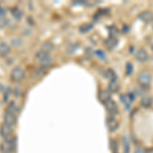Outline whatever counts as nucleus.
Segmentation results:
<instances>
[{"label": "nucleus", "instance_id": "393cba45", "mask_svg": "<svg viewBox=\"0 0 153 153\" xmlns=\"http://www.w3.org/2000/svg\"><path fill=\"white\" fill-rule=\"evenodd\" d=\"M108 30H109V34H110V36H111V37H115L118 34V30H117V27H114V26L109 27Z\"/></svg>", "mask_w": 153, "mask_h": 153}, {"label": "nucleus", "instance_id": "a878e982", "mask_svg": "<svg viewBox=\"0 0 153 153\" xmlns=\"http://www.w3.org/2000/svg\"><path fill=\"white\" fill-rule=\"evenodd\" d=\"M95 54L98 56V58L101 59V60H105V59H106V54L103 52L102 50H97L95 52Z\"/></svg>", "mask_w": 153, "mask_h": 153}, {"label": "nucleus", "instance_id": "cd10ccee", "mask_svg": "<svg viewBox=\"0 0 153 153\" xmlns=\"http://www.w3.org/2000/svg\"><path fill=\"white\" fill-rule=\"evenodd\" d=\"M9 96H10V89H7V90L5 91V94H4L3 100L4 101H7V99L9 98Z\"/></svg>", "mask_w": 153, "mask_h": 153}, {"label": "nucleus", "instance_id": "6e6552de", "mask_svg": "<svg viewBox=\"0 0 153 153\" xmlns=\"http://www.w3.org/2000/svg\"><path fill=\"white\" fill-rule=\"evenodd\" d=\"M139 19L145 24H151L153 22V12L150 10H144L139 14Z\"/></svg>", "mask_w": 153, "mask_h": 153}, {"label": "nucleus", "instance_id": "dca6fc26", "mask_svg": "<svg viewBox=\"0 0 153 153\" xmlns=\"http://www.w3.org/2000/svg\"><path fill=\"white\" fill-rule=\"evenodd\" d=\"M11 14H12V16H13V18L16 19V21H21V19H23V16H24L23 11H22L19 8H18V7H16V8L12 9V10H11Z\"/></svg>", "mask_w": 153, "mask_h": 153}, {"label": "nucleus", "instance_id": "7ed1b4c3", "mask_svg": "<svg viewBox=\"0 0 153 153\" xmlns=\"http://www.w3.org/2000/svg\"><path fill=\"white\" fill-rule=\"evenodd\" d=\"M138 82L143 88H148L151 84V76L146 71H142L138 76Z\"/></svg>", "mask_w": 153, "mask_h": 153}, {"label": "nucleus", "instance_id": "ddd939ff", "mask_svg": "<svg viewBox=\"0 0 153 153\" xmlns=\"http://www.w3.org/2000/svg\"><path fill=\"white\" fill-rule=\"evenodd\" d=\"M99 99L101 102L104 104L106 101H108L109 99H111V95H110V92L108 90H103L99 93Z\"/></svg>", "mask_w": 153, "mask_h": 153}, {"label": "nucleus", "instance_id": "20e7f679", "mask_svg": "<svg viewBox=\"0 0 153 153\" xmlns=\"http://www.w3.org/2000/svg\"><path fill=\"white\" fill-rule=\"evenodd\" d=\"M10 76H11V80L13 81V82H16V83L21 82V81L25 78V71L22 68L18 66V68H14L13 70H12Z\"/></svg>", "mask_w": 153, "mask_h": 153}, {"label": "nucleus", "instance_id": "c756f323", "mask_svg": "<svg viewBox=\"0 0 153 153\" xmlns=\"http://www.w3.org/2000/svg\"><path fill=\"white\" fill-rule=\"evenodd\" d=\"M21 89H19V88H16V90H14V95H16V96H19V95H21Z\"/></svg>", "mask_w": 153, "mask_h": 153}, {"label": "nucleus", "instance_id": "c85d7f7f", "mask_svg": "<svg viewBox=\"0 0 153 153\" xmlns=\"http://www.w3.org/2000/svg\"><path fill=\"white\" fill-rule=\"evenodd\" d=\"M12 44H13L14 46H19L22 44V42L19 39H13V40H12Z\"/></svg>", "mask_w": 153, "mask_h": 153}, {"label": "nucleus", "instance_id": "a211bd4d", "mask_svg": "<svg viewBox=\"0 0 153 153\" xmlns=\"http://www.w3.org/2000/svg\"><path fill=\"white\" fill-rule=\"evenodd\" d=\"M10 53V48L6 43H1L0 44V54L2 56H6Z\"/></svg>", "mask_w": 153, "mask_h": 153}, {"label": "nucleus", "instance_id": "412c9836", "mask_svg": "<svg viewBox=\"0 0 153 153\" xmlns=\"http://www.w3.org/2000/svg\"><path fill=\"white\" fill-rule=\"evenodd\" d=\"M93 29V25L91 24H84L82 26L80 27V32L82 34H85V33H88L89 31H91V30Z\"/></svg>", "mask_w": 153, "mask_h": 153}, {"label": "nucleus", "instance_id": "f3484780", "mask_svg": "<svg viewBox=\"0 0 153 153\" xmlns=\"http://www.w3.org/2000/svg\"><path fill=\"white\" fill-rule=\"evenodd\" d=\"M118 90H120V85L117 81H111L109 83V86H108V91L110 93H117Z\"/></svg>", "mask_w": 153, "mask_h": 153}, {"label": "nucleus", "instance_id": "39448f33", "mask_svg": "<svg viewBox=\"0 0 153 153\" xmlns=\"http://www.w3.org/2000/svg\"><path fill=\"white\" fill-rule=\"evenodd\" d=\"M135 100V95L134 93H128V94H124L120 96V101L123 102V104L125 105L126 109L129 110L131 107V104L134 102Z\"/></svg>", "mask_w": 153, "mask_h": 153}, {"label": "nucleus", "instance_id": "6ab92c4d", "mask_svg": "<svg viewBox=\"0 0 153 153\" xmlns=\"http://www.w3.org/2000/svg\"><path fill=\"white\" fill-rule=\"evenodd\" d=\"M54 49V45L52 44V42H50V41H47V42H45V43L42 45V48H41V50H43V51H46V52H50V51H52Z\"/></svg>", "mask_w": 153, "mask_h": 153}, {"label": "nucleus", "instance_id": "9b49d317", "mask_svg": "<svg viewBox=\"0 0 153 153\" xmlns=\"http://www.w3.org/2000/svg\"><path fill=\"white\" fill-rule=\"evenodd\" d=\"M104 45L106 46V48L109 49V50H112L117 46V39L115 37H111L109 36V38L105 41Z\"/></svg>", "mask_w": 153, "mask_h": 153}, {"label": "nucleus", "instance_id": "4468645a", "mask_svg": "<svg viewBox=\"0 0 153 153\" xmlns=\"http://www.w3.org/2000/svg\"><path fill=\"white\" fill-rule=\"evenodd\" d=\"M19 111V106L18 104H16L14 101H12V102H10L8 104V106H7V109H6V112H9V113H12V114H16L18 113Z\"/></svg>", "mask_w": 153, "mask_h": 153}, {"label": "nucleus", "instance_id": "b1692460", "mask_svg": "<svg viewBox=\"0 0 153 153\" xmlns=\"http://www.w3.org/2000/svg\"><path fill=\"white\" fill-rule=\"evenodd\" d=\"M133 71H134V65H133V63L127 62V65H126V75L131 76L133 74Z\"/></svg>", "mask_w": 153, "mask_h": 153}, {"label": "nucleus", "instance_id": "f8f14e48", "mask_svg": "<svg viewBox=\"0 0 153 153\" xmlns=\"http://www.w3.org/2000/svg\"><path fill=\"white\" fill-rule=\"evenodd\" d=\"M107 128H108V130H109L110 133H114L115 131L117 130L118 124H117V120H115L114 117H110L107 120Z\"/></svg>", "mask_w": 153, "mask_h": 153}, {"label": "nucleus", "instance_id": "7c9ffc66", "mask_svg": "<svg viewBox=\"0 0 153 153\" xmlns=\"http://www.w3.org/2000/svg\"><path fill=\"white\" fill-rule=\"evenodd\" d=\"M5 16V10L3 9V7L0 6V16Z\"/></svg>", "mask_w": 153, "mask_h": 153}, {"label": "nucleus", "instance_id": "1a4fd4ad", "mask_svg": "<svg viewBox=\"0 0 153 153\" xmlns=\"http://www.w3.org/2000/svg\"><path fill=\"white\" fill-rule=\"evenodd\" d=\"M16 123V115L12 114V113H9V112H5V114H4L3 124L9 126V127H11V128H14Z\"/></svg>", "mask_w": 153, "mask_h": 153}, {"label": "nucleus", "instance_id": "5701e85b", "mask_svg": "<svg viewBox=\"0 0 153 153\" xmlns=\"http://www.w3.org/2000/svg\"><path fill=\"white\" fill-rule=\"evenodd\" d=\"M109 147H110V150L113 152V153H117V150H118V145H117V142L115 141L114 139H111L110 140V143H109Z\"/></svg>", "mask_w": 153, "mask_h": 153}, {"label": "nucleus", "instance_id": "f03ea898", "mask_svg": "<svg viewBox=\"0 0 153 153\" xmlns=\"http://www.w3.org/2000/svg\"><path fill=\"white\" fill-rule=\"evenodd\" d=\"M36 59L42 65H50L51 61H52V58H51L50 54L48 52H46V51L41 50V49L36 53Z\"/></svg>", "mask_w": 153, "mask_h": 153}, {"label": "nucleus", "instance_id": "2eb2a0df", "mask_svg": "<svg viewBox=\"0 0 153 153\" xmlns=\"http://www.w3.org/2000/svg\"><path fill=\"white\" fill-rule=\"evenodd\" d=\"M152 98L149 97V96H144V97L141 99V106L144 108H150L152 105Z\"/></svg>", "mask_w": 153, "mask_h": 153}, {"label": "nucleus", "instance_id": "9d476101", "mask_svg": "<svg viewBox=\"0 0 153 153\" xmlns=\"http://www.w3.org/2000/svg\"><path fill=\"white\" fill-rule=\"evenodd\" d=\"M149 58V55H148L147 51L145 49H139L136 53V59H137L139 62H146Z\"/></svg>", "mask_w": 153, "mask_h": 153}, {"label": "nucleus", "instance_id": "aec40b11", "mask_svg": "<svg viewBox=\"0 0 153 153\" xmlns=\"http://www.w3.org/2000/svg\"><path fill=\"white\" fill-rule=\"evenodd\" d=\"M105 76L110 81V82H111V81H117V74H115V71H113L112 70H107V71H106Z\"/></svg>", "mask_w": 153, "mask_h": 153}, {"label": "nucleus", "instance_id": "f257e3e1", "mask_svg": "<svg viewBox=\"0 0 153 153\" xmlns=\"http://www.w3.org/2000/svg\"><path fill=\"white\" fill-rule=\"evenodd\" d=\"M16 138H10L8 140H5L1 145L2 153H12L16 151Z\"/></svg>", "mask_w": 153, "mask_h": 153}, {"label": "nucleus", "instance_id": "0eeeda50", "mask_svg": "<svg viewBox=\"0 0 153 153\" xmlns=\"http://www.w3.org/2000/svg\"><path fill=\"white\" fill-rule=\"evenodd\" d=\"M104 105H105L106 110H107L110 115H115L118 112L117 104L112 99H109L108 101H106V102L104 103Z\"/></svg>", "mask_w": 153, "mask_h": 153}, {"label": "nucleus", "instance_id": "4be33fe9", "mask_svg": "<svg viewBox=\"0 0 153 153\" xmlns=\"http://www.w3.org/2000/svg\"><path fill=\"white\" fill-rule=\"evenodd\" d=\"M123 145H124V151L125 153H130V141L127 136L123 137Z\"/></svg>", "mask_w": 153, "mask_h": 153}, {"label": "nucleus", "instance_id": "473e14b6", "mask_svg": "<svg viewBox=\"0 0 153 153\" xmlns=\"http://www.w3.org/2000/svg\"><path fill=\"white\" fill-rule=\"evenodd\" d=\"M4 91V87H3V85L2 84H0V93H2Z\"/></svg>", "mask_w": 153, "mask_h": 153}, {"label": "nucleus", "instance_id": "2f4dec72", "mask_svg": "<svg viewBox=\"0 0 153 153\" xmlns=\"http://www.w3.org/2000/svg\"><path fill=\"white\" fill-rule=\"evenodd\" d=\"M134 153H147V152L145 151L144 149H137V150H135Z\"/></svg>", "mask_w": 153, "mask_h": 153}, {"label": "nucleus", "instance_id": "bb28decb", "mask_svg": "<svg viewBox=\"0 0 153 153\" xmlns=\"http://www.w3.org/2000/svg\"><path fill=\"white\" fill-rule=\"evenodd\" d=\"M7 19H5V16H0V28H3L7 25Z\"/></svg>", "mask_w": 153, "mask_h": 153}, {"label": "nucleus", "instance_id": "423d86ee", "mask_svg": "<svg viewBox=\"0 0 153 153\" xmlns=\"http://www.w3.org/2000/svg\"><path fill=\"white\" fill-rule=\"evenodd\" d=\"M12 131H13V128L5 124H2L1 128H0V135L4 140H8L12 138Z\"/></svg>", "mask_w": 153, "mask_h": 153}]
</instances>
